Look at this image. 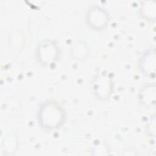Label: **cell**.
<instances>
[{"instance_id":"cell-1","label":"cell","mask_w":156,"mask_h":156,"mask_svg":"<svg viewBox=\"0 0 156 156\" xmlns=\"http://www.w3.org/2000/svg\"><path fill=\"white\" fill-rule=\"evenodd\" d=\"M37 116L40 127L48 131L61 127L66 118L63 107L53 100H48L41 103L38 108Z\"/></svg>"},{"instance_id":"cell-2","label":"cell","mask_w":156,"mask_h":156,"mask_svg":"<svg viewBox=\"0 0 156 156\" xmlns=\"http://www.w3.org/2000/svg\"><path fill=\"white\" fill-rule=\"evenodd\" d=\"M60 51L57 43L52 40L41 41L37 46L36 57L38 62L43 65L54 63L60 57Z\"/></svg>"},{"instance_id":"cell-3","label":"cell","mask_w":156,"mask_h":156,"mask_svg":"<svg viewBox=\"0 0 156 156\" xmlns=\"http://www.w3.org/2000/svg\"><path fill=\"white\" fill-rule=\"evenodd\" d=\"M91 90L94 94L101 99L108 98L113 89V81L107 73L102 72L96 75L91 83Z\"/></svg>"},{"instance_id":"cell-4","label":"cell","mask_w":156,"mask_h":156,"mask_svg":"<svg viewBox=\"0 0 156 156\" xmlns=\"http://www.w3.org/2000/svg\"><path fill=\"white\" fill-rule=\"evenodd\" d=\"M86 21L88 26L97 30L104 29L109 21L108 12L98 5L90 8L86 15Z\"/></svg>"},{"instance_id":"cell-5","label":"cell","mask_w":156,"mask_h":156,"mask_svg":"<svg viewBox=\"0 0 156 156\" xmlns=\"http://www.w3.org/2000/svg\"><path fill=\"white\" fill-rule=\"evenodd\" d=\"M155 49L146 51L141 55L139 62V68L143 74L152 76L155 75L156 61Z\"/></svg>"},{"instance_id":"cell-6","label":"cell","mask_w":156,"mask_h":156,"mask_svg":"<svg viewBox=\"0 0 156 156\" xmlns=\"http://www.w3.org/2000/svg\"><path fill=\"white\" fill-rule=\"evenodd\" d=\"M140 102L145 106L154 107L155 103V85L148 84L144 87L140 93Z\"/></svg>"},{"instance_id":"cell-7","label":"cell","mask_w":156,"mask_h":156,"mask_svg":"<svg viewBox=\"0 0 156 156\" xmlns=\"http://www.w3.org/2000/svg\"><path fill=\"white\" fill-rule=\"evenodd\" d=\"M155 1H143L142 5H141L140 14L147 20L155 21Z\"/></svg>"}]
</instances>
